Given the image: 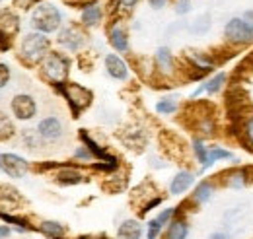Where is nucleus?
Masks as SVG:
<instances>
[{
  "instance_id": "31",
  "label": "nucleus",
  "mask_w": 253,
  "mask_h": 239,
  "mask_svg": "<svg viewBox=\"0 0 253 239\" xmlns=\"http://www.w3.org/2000/svg\"><path fill=\"white\" fill-rule=\"evenodd\" d=\"M8 80H10V68L4 62H0V88H4Z\"/></svg>"
},
{
  "instance_id": "9",
  "label": "nucleus",
  "mask_w": 253,
  "mask_h": 239,
  "mask_svg": "<svg viewBox=\"0 0 253 239\" xmlns=\"http://www.w3.org/2000/svg\"><path fill=\"white\" fill-rule=\"evenodd\" d=\"M37 130H39V136H43L45 140H57L63 136V122L57 117H47L39 122Z\"/></svg>"
},
{
  "instance_id": "17",
  "label": "nucleus",
  "mask_w": 253,
  "mask_h": 239,
  "mask_svg": "<svg viewBox=\"0 0 253 239\" xmlns=\"http://www.w3.org/2000/svg\"><path fill=\"white\" fill-rule=\"evenodd\" d=\"M156 60H158L160 70H162L164 74H173V57H171V53H169L166 47L158 49Z\"/></svg>"
},
{
  "instance_id": "15",
  "label": "nucleus",
  "mask_w": 253,
  "mask_h": 239,
  "mask_svg": "<svg viewBox=\"0 0 253 239\" xmlns=\"http://www.w3.org/2000/svg\"><path fill=\"white\" fill-rule=\"evenodd\" d=\"M109 43H111V47L115 49V51H126L128 49V41H126V33L123 28H119V26H115L111 33H109Z\"/></svg>"
},
{
  "instance_id": "33",
  "label": "nucleus",
  "mask_w": 253,
  "mask_h": 239,
  "mask_svg": "<svg viewBox=\"0 0 253 239\" xmlns=\"http://www.w3.org/2000/svg\"><path fill=\"white\" fill-rule=\"evenodd\" d=\"M173 214H175V210H173V208H168V210H164V212L160 214V216L156 218V220H158L160 224L164 226V224H166V222H168V220H169V218H171Z\"/></svg>"
},
{
  "instance_id": "34",
  "label": "nucleus",
  "mask_w": 253,
  "mask_h": 239,
  "mask_svg": "<svg viewBox=\"0 0 253 239\" xmlns=\"http://www.w3.org/2000/svg\"><path fill=\"white\" fill-rule=\"evenodd\" d=\"M76 158H80V159H92V158H94V154L84 146V148L76 150Z\"/></svg>"
},
{
  "instance_id": "16",
  "label": "nucleus",
  "mask_w": 253,
  "mask_h": 239,
  "mask_svg": "<svg viewBox=\"0 0 253 239\" xmlns=\"http://www.w3.org/2000/svg\"><path fill=\"white\" fill-rule=\"evenodd\" d=\"M82 181H84L82 173L76 171V169H72V167H63L57 173V183H61V185H78Z\"/></svg>"
},
{
  "instance_id": "11",
  "label": "nucleus",
  "mask_w": 253,
  "mask_h": 239,
  "mask_svg": "<svg viewBox=\"0 0 253 239\" xmlns=\"http://www.w3.org/2000/svg\"><path fill=\"white\" fill-rule=\"evenodd\" d=\"M105 68H107V74L115 80H125L128 76V68H126L125 60L119 59L117 55H107L105 57Z\"/></svg>"
},
{
  "instance_id": "5",
  "label": "nucleus",
  "mask_w": 253,
  "mask_h": 239,
  "mask_svg": "<svg viewBox=\"0 0 253 239\" xmlns=\"http://www.w3.org/2000/svg\"><path fill=\"white\" fill-rule=\"evenodd\" d=\"M224 35L234 45H250L253 43V28L244 18H234L226 24Z\"/></svg>"
},
{
  "instance_id": "35",
  "label": "nucleus",
  "mask_w": 253,
  "mask_h": 239,
  "mask_svg": "<svg viewBox=\"0 0 253 239\" xmlns=\"http://www.w3.org/2000/svg\"><path fill=\"white\" fill-rule=\"evenodd\" d=\"M179 14H185L187 10H189V0H179L177 2V8H175Z\"/></svg>"
},
{
  "instance_id": "27",
  "label": "nucleus",
  "mask_w": 253,
  "mask_h": 239,
  "mask_svg": "<svg viewBox=\"0 0 253 239\" xmlns=\"http://www.w3.org/2000/svg\"><path fill=\"white\" fill-rule=\"evenodd\" d=\"M193 150H195V154H197V158H199V161L207 167V165H211V161H209V152L205 150L203 146V142L201 140H193Z\"/></svg>"
},
{
  "instance_id": "26",
  "label": "nucleus",
  "mask_w": 253,
  "mask_h": 239,
  "mask_svg": "<svg viewBox=\"0 0 253 239\" xmlns=\"http://www.w3.org/2000/svg\"><path fill=\"white\" fill-rule=\"evenodd\" d=\"M175 109H177V103H175L173 97H166V99H162L158 105H156V111L162 113V115H171Z\"/></svg>"
},
{
  "instance_id": "14",
  "label": "nucleus",
  "mask_w": 253,
  "mask_h": 239,
  "mask_svg": "<svg viewBox=\"0 0 253 239\" xmlns=\"http://www.w3.org/2000/svg\"><path fill=\"white\" fill-rule=\"evenodd\" d=\"M193 181H195V177H193L191 173L181 171V173H177V175L173 177L171 185H169V191H171L173 195H181V193H185L191 185H193Z\"/></svg>"
},
{
  "instance_id": "1",
  "label": "nucleus",
  "mask_w": 253,
  "mask_h": 239,
  "mask_svg": "<svg viewBox=\"0 0 253 239\" xmlns=\"http://www.w3.org/2000/svg\"><path fill=\"white\" fill-rule=\"evenodd\" d=\"M32 24L39 33H53L61 26V12L53 4H39L33 10Z\"/></svg>"
},
{
  "instance_id": "29",
  "label": "nucleus",
  "mask_w": 253,
  "mask_h": 239,
  "mask_svg": "<svg viewBox=\"0 0 253 239\" xmlns=\"http://www.w3.org/2000/svg\"><path fill=\"white\" fill-rule=\"evenodd\" d=\"M0 218H2L4 222H8V224H16L18 228H24V230L30 228L28 222H26L24 218H16V216H10V214H6V212H0Z\"/></svg>"
},
{
  "instance_id": "42",
  "label": "nucleus",
  "mask_w": 253,
  "mask_h": 239,
  "mask_svg": "<svg viewBox=\"0 0 253 239\" xmlns=\"http://www.w3.org/2000/svg\"><path fill=\"white\" fill-rule=\"evenodd\" d=\"M78 239H92V238H78ZM101 239H107V238H105V236H103V238H101Z\"/></svg>"
},
{
  "instance_id": "12",
  "label": "nucleus",
  "mask_w": 253,
  "mask_h": 239,
  "mask_svg": "<svg viewBox=\"0 0 253 239\" xmlns=\"http://www.w3.org/2000/svg\"><path fill=\"white\" fill-rule=\"evenodd\" d=\"M140 236H142V228L134 220H126L117 230V239H140Z\"/></svg>"
},
{
  "instance_id": "24",
  "label": "nucleus",
  "mask_w": 253,
  "mask_h": 239,
  "mask_svg": "<svg viewBox=\"0 0 253 239\" xmlns=\"http://www.w3.org/2000/svg\"><path fill=\"white\" fill-rule=\"evenodd\" d=\"M14 124H12V120L8 119L4 113H0V140H8V138H12L14 136Z\"/></svg>"
},
{
  "instance_id": "37",
  "label": "nucleus",
  "mask_w": 253,
  "mask_h": 239,
  "mask_svg": "<svg viewBox=\"0 0 253 239\" xmlns=\"http://www.w3.org/2000/svg\"><path fill=\"white\" fill-rule=\"evenodd\" d=\"M119 4H121L123 8H132V6L136 4V0H119Z\"/></svg>"
},
{
  "instance_id": "39",
  "label": "nucleus",
  "mask_w": 253,
  "mask_h": 239,
  "mask_svg": "<svg viewBox=\"0 0 253 239\" xmlns=\"http://www.w3.org/2000/svg\"><path fill=\"white\" fill-rule=\"evenodd\" d=\"M244 20H246V22H248V24L253 28V12H248V14L244 16Z\"/></svg>"
},
{
  "instance_id": "8",
  "label": "nucleus",
  "mask_w": 253,
  "mask_h": 239,
  "mask_svg": "<svg viewBox=\"0 0 253 239\" xmlns=\"http://www.w3.org/2000/svg\"><path fill=\"white\" fill-rule=\"evenodd\" d=\"M59 43L64 45L68 51H78L86 43V35L76 26H68L59 33Z\"/></svg>"
},
{
  "instance_id": "28",
  "label": "nucleus",
  "mask_w": 253,
  "mask_h": 239,
  "mask_svg": "<svg viewBox=\"0 0 253 239\" xmlns=\"http://www.w3.org/2000/svg\"><path fill=\"white\" fill-rule=\"evenodd\" d=\"M216 159H234V156H232V152H228V150L212 148L209 152V161L212 163V161H216Z\"/></svg>"
},
{
  "instance_id": "19",
  "label": "nucleus",
  "mask_w": 253,
  "mask_h": 239,
  "mask_svg": "<svg viewBox=\"0 0 253 239\" xmlns=\"http://www.w3.org/2000/svg\"><path fill=\"white\" fill-rule=\"evenodd\" d=\"M99 20H101V8L97 4H90V6L84 8V12H82L84 26H95Z\"/></svg>"
},
{
  "instance_id": "21",
  "label": "nucleus",
  "mask_w": 253,
  "mask_h": 239,
  "mask_svg": "<svg viewBox=\"0 0 253 239\" xmlns=\"http://www.w3.org/2000/svg\"><path fill=\"white\" fill-rule=\"evenodd\" d=\"M248 183V171L246 169H238V171H232L228 173V179H226V185L228 187H234V189H240Z\"/></svg>"
},
{
  "instance_id": "32",
  "label": "nucleus",
  "mask_w": 253,
  "mask_h": 239,
  "mask_svg": "<svg viewBox=\"0 0 253 239\" xmlns=\"http://www.w3.org/2000/svg\"><path fill=\"white\" fill-rule=\"evenodd\" d=\"M246 138H248V146H253V117L246 122Z\"/></svg>"
},
{
  "instance_id": "7",
  "label": "nucleus",
  "mask_w": 253,
  "mask_h": 239,
  "mask_svg": "<svg viewBox=\"0 0 253 239\" xmlns=\"http://www.w3.org/2000/svg\"><path fill=\"white\" fill-rule=\"evenodd\" d=\"M12 111H14V115H16L18 119L28 120V119H33V115H35V111H37V105H35L32 95L20 93V95H16V97L12 99Z\"/></svg>"
},
{
  "instance_id": "3",
  "label": "nucleus",
  "mask_w": 253,
  "mask_h": 239,
  "mask_svg": "<svg viewBox=\"0 0 253 239\" xmlns=\"http://www.w3.org/2000/svg\"><path fill=\"white\" fill-rule=\"evenodd\" d=\"M68 70H70V62L61 53H49L43 59V74L55 82L57 86H61L68 78Z\"/></svg>"
},
{
  "instance_id": "41",
  "label": "nucleus",
  "mask_w": 253,
  "mask_h": 239,
  "mask_svg": "<svg viewBox=\"0 0 253 239\" xmlns=\"http://www.w3.org/2000/svg\"><path fill=\"white\" fill-rule=\"evenodd\" d=\"M209 239H226V236H224V234H212Z\"/></svg>"
},
{
  "instance_id": "2",
  "label": "nucleus",
  "mask_w": 253,
  "mask_h": 239,
  "mask_svg": "<svg viewBox=\"0 0 253 239\" xmlns=\"http://www.w3.org/2000/svg\"><path fill=\"white\" fill-rule=\"evenodd\" d=\"M20 55L28 62H39L49 55V39L43 33H30L24 37L22 47H20Z\"/></svg>"
},
{
  "instance_id": "22",
  "label": "nucleus",
  "mask_w": 253,
  "mask_h": 239,
  "mask_svg": "<svg viewBox=\"0 0 253 239\" xmlns=\"http://www.w3.org/2000/svg\"><path fill=\"white\" fill-rule=\"evenodd\" d=\"M211 195H212V185L207 183V181H203V183H199V187H197V191H195V195H193V200H197V202H207V200L211 199Z\"/></svg>"
},
{
  "instance_id": "40",
  "label": "nucleus",
  "mask_w": 253,
  "mask_h": 239,
  "mask_svg": "<svg viewBox=\"0 0 253 239\" xmlns=\"http://www.w3.org/2000/svg\"><path fill=\"white\" fill-rule=\"evenodd\" d=\"M8 236H10V230L8 228H0V239L8 238Z\"/></svg>"
},
{
  "instance_id": "23",
  "label": "nucleus",
  "mask_w": 253,
  "mask_h": 239,
  "mask_svg": "<svg viewBox=\"0 0 253 239\" xmlns=\"http://www.w3.org/2000/svg\"><path fill=\"white\" fill-rule=\"evenodd\" d=\"M0 200H4L8 204H16V202H20V195L16 189H12L8 185H0Z\"/></svg>"
},
{
  "instance_id": "10",
  "label": "nucleus",
  "mask_w": 253,
  "mask_h": 239,
  "mask_svg": "<svg viewBox=\"0 0 253 239\" xmlns=\"http://www.w3.org/2000/svg\"><path fill=\"white\" fill-rule=\"evenodd\" d=\"M20 31V20L14 12L10 10H2L0 12V33L6 35L8 39H12L16 33Z\"/></svg>"
},
{
  "instance_id": "20",
  "label": "nucleus",
  "mask_w": 253,
  "mask_h": 239,
  "mask_svg": "<svg viewBox=\"0 0 253 239\" xmlns=\"http://www.w3.org/2000/svg\"><path fill=\"white\" fill-rule=\"evenodd\" d=\"M187 232H189L187 224L183 220H175L168 228V239H185L187 238Z\"/></svg>"
},
{
  "instance_id": "30",
  "label": "nucleus",
  "mask_w": 253,
  "mask_h": 239,
  "mask_svg": "<svg viewBox=\"0 0 253 239\" xmlns=\"http://www.w3.org/2000/svg\"><path fill=\"white\" fill-rule=\"evenodd\" d=\"M160 230H162V224H160L158 220H152V222L148 224V239H156V238H158Z\"/></svg>"
},
{
  "instance_id": "25",
  "label": "nucleus",
  "mask_w": 253,
  "mask_h": 239,
  "mask_svg": "<svg viewBox=\"0 0 253 239\" xmlns=\"http://www.w3.org/2000/svg\"><path fill=\"white\" fill-rule=\"evenodd\" d=\"M224 82H226V74H224V72H220V74H216L212 80H209V82L205 84V90L209 91V93H216V91L222 90Z\"/></svg>"
},
{
  "instance_id": "36",
  "label": "nucleus",
  "mask_w": 253,
  "mask_h": 239,
  "mask_svg": "<svg viewBox=\"0 0 253 239\" xmlns=\"http://www.w3.org/2000/svg\"><path fill=\"white\" fill-rule=\"evenodd\" d=\"M35 0H14V4L18 6V8H30Z\"/></svg>"
},
{
  "instance_id": "4",
  "label": "nucleus",
  "mask_w": 253,
  "mask_h": 239,
  "mask_svg": "<svg viewBox=\"0 0 253 239\" xmlns=\"http://www.w3.org/2000/svg\"><path fill=\"white\" fill-rule=\"evenodd\" d=\"M59 88H61V91L64 93V97L68 99L74 117H80V111L86 109V107L92 103V91L86 90V88L80 86V84H61Z\"/></svg>"
},
{
  "instance_id": "18",
  "label": "nucleus",
  "mask_w": 253,
  "mask_h": 239,
  "mask_svg": "<svg viewBox=\"0 0 253 239\" xmlns=\"http://www.w3.org/2000/svg\"><path fill=\"white\" fill-rule=\"evenodd\" d=\"M39 230H41V234H45L47 238L53 239H63L64 236V228L59 222H41Z\"/></svg>"
},
{
  "instance_id": "13",
  "label": "nucleus",
  "mask_w": 253,
  "mask_h": 239,
  "mask_svg": "<svg viewBox=\"0 0 253 239\" xmlns=\"http://www.w3.org/2000/svg\"><path fill=\"white\" fill-rule=\"evenodd\" d=\"M80 138H82V142L86 144V148H88L90 152H92V154H94V158H99V159H103V161H109V163H117V159H115L113 156H109V154H107V152H105L103 148H99V146L95 144L94 140H92V138H90V136H88L84 130H80Z\"/></svg>"
},
{
  "instance_id": "38",
  "label": "nucleus",
  "mask_w": 253,
  "mask_h": 239,
  "mask_svg": "<svg viewBox=\"0 0 253 239\" xmlns=\"http://www.w3.org/2000/svg\"><path fill=\"white\" fill-rule=\"evenodd\" d=\"M148 2H150V6H152V8H162L168 0H148Z\"/></svg>"
},
{
  "instance_id": "6",
  "label": "nucleus",
  "mask_w": 253,
  "mask_h": 239,
  "mask_svg": "<svg viewBox=\"0 0 253 239\" xmlns=\"http://www.w3.org/2000/svg\"><path fill=\"white\" fill-rule=\"evenodd\" d=\"M0 169L14 179H22L28 175L30 165L24 158H20L16 154H0Z\"/></svg>"
}]
</instances>
